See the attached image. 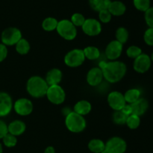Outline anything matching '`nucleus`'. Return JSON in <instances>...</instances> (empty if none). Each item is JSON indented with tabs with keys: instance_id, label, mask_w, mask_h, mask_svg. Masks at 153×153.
<instances>
[{
	"instance_id": "2eb2a0df",
	"label": "nucleus",
	"mask_w": 153,
	"mask_h": 153,
	"mask_svg": "<svg viewBox=\"0 0 153 153\" xmlns=\"http://www.w3.org/2000/svg\"><path fill=\"white\" fill-rule=\"evenodd\" d=\"M103 79L102 70L100 67L92 68L87 74V82L91 86H97L102 82Z\"/></svg>"
},
{
	"instance_id": "6e6552de",
	"label": "nucleus",
	"mask_w": 153,
	"mask_h": 153,
	"mask_svg": "<svg viewBox=\"0 0 153 153\" xmlns=\"http://www.w3.org/2000/svg\"><path fill=\"white\" fill-rule=\"evenodd\" d=\"M105 149L109 153H125L127 149V143L120 136H112L105 142Z\"/></svg>"
},
{
	"instance_id": "7c9ffc66",
	"label": "nucleus",
	"mask_w": 153,
	"mask_h": 153,
	"mask_svg": "<svg viewBox=\"0 0 153 153\" xmlns=\"http://www.w3.org/2000/svg\"><path fill=\"white\" fill-rule=\"evenodd\" d=\"M1 140H2L3 144L6 147H7V148L14 147L16 145V143H17V138H16V136L10 133H7Z\"/></svg>"
},
{
	"instance_id": "cd10ccee",
	"label": "nucleus",
	"mask_w": 153,
	"mask_h": 153,
	"mask_svg": "<svg viewBox=\"0 0 153 153\" xmlns=\"http://www.w3.org/2000/svg\"><path fill=\"white\" fill-rule=\"evenodd\" d=\"M141 120H140V116L135 115V114H131L128 116L126 120V124L128 126V128L131 130L137 129L140 126Z\"/></svg>"
},
{
	"instance_id": "9d476101",
	"label": "nucleus",
	"mask_w": 153,
	"mask_h": 153,
	"mask_svg": "<svg viewBox=\"0 0 153 153\" xmlns=\"http://www.w3.org/2000/svg\"><path fill=\"white\" fill-rule=\"evenodd\" d=\"M82 28L85 34L91 37H94L99 35L101 33L102 24L98 20L94 18H88L85 20Z\"/></svg>"
},
{
	"instance_id": "aec40b11",
	"label": "nucleus",
	"mask_w": 153,
	"mask_h": 153,
	"mask_svg": "<svg viewBox=\"0 0 153 153\" xmlns=\"http://www.w3.org/2000/svg\"><path fill=\"white\" fill-rule=\"evenodd\" d=\"M91 110H92V105L87 100H79L74 105V107H73L74 112L79 114V115L83 116L89 114Z\"/></svg>"
},
{
	"instance_id": "f03ea898",
	"label": "nucleus",
	"mask_w": 153,
	"mask_h": 153,
	"mask_svg": "<svg viewBox=\"0 0 153 153\" xmlns=\"http://www.w3.org/2000/svg\"><path fill=\"white\" fill-rule=\"evenodd\" d=\"M49 85L45 78L40 76H32L26 82L27 92L33 98H40L46 96Z\"/></svg>"
},
{
	"instance_id": "4468645a",
	"label": "nucleus",
	"mask_w": 153,
	"mask_h": 153,
	"mask_svg": "<svg viewBox=\"0 0 153 153\" xmlns=\"http://www.w3.org/2000/svg\"><path fill=\"white\" fill-rule=\"evenodd\" d=\"M13 106V100L10 94L4 92H0V118L9 115Z\"/></svg>"
},
{
	"instance_id": "2f4dec72",
	"label": "nucleus",
	"mask_w": 153,
	"mask_h": 153,
	"mask_svg": "<svg viewBox=\"0 0 153 153\" xmlns=\"http://www.w3.org/2000/svg\"><path fill=\"white\" fill-rule=\"evenodd\" d=\"M126 55L128 58H131L134 59V58H137V56L140 55L142 53V49L140 47H139L138 46H136V45H131V46H128L126 50Z\"/></svg>"
},
{
	"instance_id": "f257e3e1",
	"label": "nucleus",
	"mask_w": 153,
	"mask_h": 153,
	"mask_svg": "<svg viewBox=\"0 0 153 153\" xmlns=\"http://www.w3.org/2000/svg\"><path fill=\"white\" fill-rule=\"evenodd\" d=\"M99 67L102 69L104 79L111 83L120 82L127 72L126 64L121 61H102Z\"/></svg>"
},
{
	"instance_id": "9b49d317",
	"label": "nucleus",
	"mask_w": 153,
	"mask_h": 153,
	"mask_svg": "<svg viewBox=\"0 0 153 153\" xmlns=\"http://www.w3.org/2000/svg\"><path fill=\"white\" fill-rule=\"evenodd\" d=\"M152 65V60L148 54L142 52L139 56L134 59L133 68L139 74H144L150 69Z\"/></svg>"
},
{
	"instance_id": "39448f33",
	"label": "nucleus",
	"mask_w": 153,
	"mask_h": 153,
	"mask_svg": "<svg viewBox=\"0 0 153 153\" xmlns=\"http://www.w3.org/2000/svg\"><path fill=\"white\" fill-rule=\"evenodd\" d=\"M22 38V32L16 27H8L1 34V43L6 46H13Z\"/></svg>"
},
{
	"instance_id": "4be33fe9",
	"label": "nucleus",
	"mask_w": 153,
	"mask_h": 153,
	"mask_svg": "<svg viewBox=\"0 0 153 153\" xmlns=\"http://www.w3.org/2000/svg\"><path fill=\"white\" fill-rule=\"evenodd\" d=\"M124 94V98L126 104H131L134 103L137 101L139 98H140V94H141V92L138 88H130V89L127 90Z\"/></svg>"
},
{
	"instance_id": "79ce46f5",
	"label": "nucleus",
	"mask_w": 153,
	"mask_h": 153,
	"mask_svg": "<svg viewBox=\"0 0 153 153\" xmlns=\"http://www.w3.org/2000/svg\"><path fill=\"white\" fill-rule=\"evenodd\" d=\"M101 153H109V152H108V150L105 149H105L103 150V151Z\"/></svg>"
},
{
	"instance_id": "7ed1b4c3",
	"label": "nucleus",
	"mask_w": 153,
	"mask_h": 153,
	"mask_svg": "<svg viewBox=\"0 0 153 153\" xmlns=\"http://www.w3.org/2000/svg\"><path fill=\"white\" fill-rule=\"evenodd\" d=\"M65 125L72 133H81L86 128L87 122L85 117L71 111L65 116Z\"/></svg>"
},
{
	"instance_id": "a878e982",
	"label": "nucleus",
	"mask_w": 153,
	"mask_h": 153,
	"mask_svg": "<svg viewBox=\"0 0 153 153\" xmlns=\"http://www.w3.org/2000/svg\"><path fill=\"white\" fill-rule=\"evenodd\" d=\"M58 21L56 18L49 16L45 18L42 22V28L46 32H52L56 30Z\"/></svg>"
},
{
	"instance_id": "6ab92c4d",
	"label": "nucleus",
	"mask_w": 153,
	"mask_h": 153,
	"mask_svg": "<svg viewBox=\"0 0 153 153\" xmlns=\"http://www.w3.org/2000/svg\"><path fill=\"white\" fill-rule=\"evenodd\" d=\"M108 10L112 16H120L123 15L126 11V6L121 1H111Z\"/></svg>"
},
{
	"instance_id": "b1692460",
	"label": "nucleus",
	"mask_w": 153,
	"mask_h": 153,
	"mask_svg": "<svg viewBox=\"0 0 153 153\" xmlns=\"http://www.w3.org/2000/svg\"><path fill=\"white\" fill-rule=\"evenodd\" d=\"M85 58L89 60H97L100 56V51L99 48L94 46H88L83 49Z\"/></svg>"
},
{
	"instance_id": "f704fd0d",
	"label": "nucleus",
	"mask_w": 153,
	"mask_h": 153,
	"mask_svg": "<svg viewBox=\"0 0 153 153\" xmlns=\"http://www.w3.org/2000/svg\"><path fill=\"white\" fill-rule=\"evenodd\" d=\"M143 40L148 46H153V28H148L143 34Z\"/></svg>"
},
{
	"instance_id": "423d86ee",
	"label": "nucleus",
	"mask_w": 153,
	"mask_h": 153,
	"mask_svg": "<svg viewBox=\"0 0 153 153\" xmlns=\"http://www.w3.org/2000/svg\"><path fill=\"white\" fill-rule=\"evenodd\" d=\"M85 60V54L82 49L71 50L64 56V63L70 68L79 67L83 64Z\"/></svg>"
},
{
	"instance_id": "dca6fc26",
	"label": "nucleus",
	"mask_w": 153,
	"mask_h": 153,
	"mask_svg": "<svg viewBox=\"0 0 153 153\" xmlns=\"http://www.w3.org/2000/svg\"><path fill=\"white\" fill-rule=\"evenodd\" d=\"M63 78V73L59 68H54L50 69L49 71L46 73V82L49 86L53 85H59L60 82H61Z\"/></svg>"
},
{
	"instance_id": "72a5a7b5",
	"label": "nucleus",
	"mask_w": 153,
	"mask_h": 153,
	"mask_svg": "<svg viewBox=\"0 0 153 153\" xmlns=\"http://www.w3.org/2000/svg\"><path fill=\"white\" fill-rule=\"evenodd\" d=\"M98 13L100 22H102V23H108V22H111L112 19V15L108 9L100 10Z\"/></svg>"
},
{
	"instance_id": "473e14b6",
	"label": "nucleus",
	"mask_w": 153,
	"mask_h": 153,
	"mask_svg": "<svg viewBox=\"0 0 153 153\" xmlns=\"http://www.w3.org/2000/svg\"><path fill=\"white\" fill-rule=\"evenodd\" d=\"M85 17L80 13H75L72 15L70 21L76 27H82L85 21Z\"/></svg>"
},
{
	"instance_id": "393cba45",
	"label": "nucleus",
	"mask_w": 153,
	"mask_h": 153,
	"mask_svg": "<svg viewBox=\"0 0 153 153\" xmlns=\"http://www.w3.org/2000/svg\"><path fill=\"white\" fill-rule=\"evenodd\" d=\"M30 48H31V46H30L28 40H27L25 38H22L15 45L16 51L19 55L23 56L28 54L30 51Z\"/></svg>"
},
{
	"instance_id": "58836bf2",
	"label": "nucleus",
	"mask_w": 153,
	"mask_h": 153,
	"mask_svg": "<svg viewBox=\"0 0 153 153\" xmlns=\"http://www.w3.org/2000/svg\"><path fill=\"white\" fill-rule=\"evenodd\" d=\"M120 110L122 111V112H123L124 113L126 116H128L129 115H131V114H132V109H131V104H126L125 106H124Z\"/></svg>"
},
{
	"instance_id": "e433bc0d",
	"label": "nucleus",
	"mask_w": 153,
	"mask_h": 153,
	"mask_svg": "<svg viewBox=\"0 0 153 153\" xmlns=\"http://www.w3.org/2000/svg\"><path fill=\"white\" fill-rule=\"evenodd\" d=\"M7 47L4 44L0 43V62L4 61L7 56Z\"/></svg>"
},
{
	"instance_id": "ddd939ff",
	"label": "nucleus",
	"mask_w": 153,
	"mask_h": 153,
	"mask_svg": "<svg viewBox=\"0 0 153 153\" xmlns=\"http://www.w3.org/2000/svg\"><path fill=\"white\" fill-rule=\"evenodd\" d=\"M107 100L109 106L114 111L120 110L126 104L124 94L118 91H113L109 93Z\"/></svg>"
},
{
	"instance_id": "20e7f679",
	"label": "nucleus",
	"mask_w": 153,
	"mask_h": 153,
	"mask_svg": "<svg viewBox=\"0 0 153 153\" xmlns=\"http://www.w3.org/2000/svg\"><path fill=\"white\" fill-rule=\"evenodd\" d=\"M56 31L62 38L67 40H74L77 36V28L70 20L64 19L58 21Z\"/></svg>"
},
{
	"instance_id": "5701e85b",
	"label": "nucleus",
	"mask_w": 153,
	"mask_h": 153,
	"mask_svg": "<svg viewBox=\"0 0 153 153\" xmlns=\"http://www.w3.org/2000/svg\"><path fill=\"white\" fill-rule=\"evenodd\" d=\"M111 0H89V4L94 10L100 12V10L108 8Z\"/></svg>"
},
{
	"instance_id": "c85d7f7f",
	"label": "nucleus",
	"mask_w": 153,
	"mask_h": 153,
	"mask_svg": "<svg viewBox=\"0 0 153 153\" xmlns=\"http://www.w3.org/2000/svg\"><path fill=\"white\" fill-rule=\"evenodd\" d=\"M127 118H128V116L126 115L121 110L114 111L113 116H112L114 122L115 124H118V125H123V124H126Z\"/></svg>"
},
{
	"instance_id": "37998d69",
	"label": "nucleus",
	"mask_w": 153,
	"mask_h": 153,
	"mask_svg": "<svg viewBox=\"0 0 153 153\" xmlns=\"http://www.w3.org/2000/svg\"><path fill=\"white\" fill-rule=\"evenodd\" d=\"M150 58H151V60H152V62H153V52H152V55H151Z\"/></svg>"
},
{
	"instance_id": "f8f14e48",
	"label": "nucleus",
	"mask_w": 153,
	"mask_h": 153,
	"mask_svg": "<svg viewBox=\"0 0 153 153\" xmlns=\"http://www.w3.org/2000/svg\"><path fill=\"white\" fill-rule=\"evenodd\" d=\"M123 50V44L117 40H113L108 44L105 48V56L110 61L117 60Z\"/></svg>"
},
{
	"instance_id": "c756f323",
	"label": "nucleus",
	"mask_w": 153,
	"mask_h": 153,
	"mask_svg": "<svg viewBox=\"0 0 153 153\" xmlns=\"http://www.w3.org/2000/svg\"><path fill=\"white\" fill-rule=\"evenodd\" d=\"M133 4L137 10L145 12L151 7L150 0H133Z\"/></svg>"
},
{
	"instance_id": "f3484780",
	"label": "nucleus",
	"mask_w": 153,
	"mask_h": 153,
	"mask_svg": "<svg viewBox=\"0 0 153 153\" xmlns=\"http://www.w3.org/2000/svg\"><path fill=\"white\" fill-rule=\"evenodd\" d=\"M7 130H8V133L14 136H20L26 130V124L22 120H13L7 124Z\"/></svg>"
},
{
	"instance_id": "0eeeda50",
	"label": "nucleus",
	"mask_w": 153,
	"mask_h": 153,
	"mask_svg": "<svg viewBox=\"0 0 153 153\" xmlns=\"http://www.w3.org/2000/svg\"><path fill=\"white\" fill-rule=\"evenodd\" d=\"M48 100L55 105L61 104L66 99V92L60 85L49 86L46 94Z\"/></svg>"
},
{
	"instance_id": "c9c22d12",
	"label": "nucleus",
	"mask_w": 153,
	"mask_h": 153,
	"mask_svg": "<svg viewBox=\"0 0 153 153\" xmlns=\"http://www.w3.org/2000/svg\"><path fill=\"white\" fill-rule=\"evenodd\" d=\"M144 19L149 28H153V7H150L144 12Z\"/></svg>"
},
{
	"instance_id": "1a4fd4ad",
	"label": "nucleus",
	"mask_w": 153,
	"mask_h": 153,
	"mask_svg": "<svg viewBox=\"0 0 153 153\" xmlns=\"http://www.w3.org/2000/svg\"><path fill=\"white\" fill-rule=\"evenodd\" d=\"M13 108L16 114L21 116H26L32 112L34 105L32 101L29 99L26 98H21L14 102Z\"/></svg>"
},
{
	"instance_id": "a19ab883",
	"label": "nucleus",
	"mask_w": 153,
	"mask_h": 153,
	"mask_svg": "<svg viewBox=\"0 0 153 153\" xmlns=\"http://www.w3.org/2000/svg\"><path fill=\"white\" fill-rule=\"evenodd\" d=\"M0 153H3V146L1 142H0Z\"/></svg>"
},
{
	"instance_id": "a211bd4d",
	"label": "nucleus",
	"mask_w": 153,
	"mask_h": 153,
	"mask_svg": "<svg viewBox=\"0 0 153 153\" xmlns=\"http://www.w3.org/2000/svg\"><path fill=\"white\" fill-rule=\"evenodd\" d=\"M131 109H132V114L141 116L146 112L149 108V102L146 98H140L137 101L131 104Z\"/></svg>"
},
{
	"instance_id": "4c0bfd02",
	"label": "nucleus",
	"mask_w": 153,
	"mask_h": 153,
	"mask_svg": "<svg viewBox=\"0 0 153 153\" xmlns=\"http://www.w3.org/2000/svg\"><path fill=\"white\" fill-rule=\"evenodd\" d=\"M7 133V124L3 120L0 119V139H2Z\"/></svg>"
},
{
	"instance_id": "bb28decb",
	"label": "nucleus",
	"mask_w": 153,
	"mask_h": 153,
	"mask_svg": "<svg viewBox=\"0 0 153 153\" xmlns=\"http://www.w3.org/2000/svg\"><path fill=\"white\" fill-rule=\"evenodd\" d=\"M115 37H116L117 40L124 44L128 41V38H129V33H128L127 28L121 26L117 28L116 32H115Z\"/></svg>"
},
{
	"instance_id": "ea45409f",
	"label": "nucleus",
	"mask_w": 153,
	"mask_h": 153,
	"mask_svg": "<svg viewBox=\"0 0 153 153\" xmlns=\"http://www.w3.org/2000/svg\"><path fill=\"white\" fill-rule=\"evenodd\" d=\"M44 153H55V149L53 146H47L44 150Z\"/></svg>"
},
{
	"instance_id": "412c9836",
	"label": "nucleus",
	"mask_w": 153,
	"mask_h": 153,
	"mask_svg": "<svg viewBox=\"0 0 153 153\" xmlns=\"http://www.w3.org/2000/svg\"><path fill=\"white\" fill-rule=\"evenodd\" d=\"M88 148L93 153H101L105 148V142L100 139H92L88 142Z\"/></svg>"
}]
</instances>
